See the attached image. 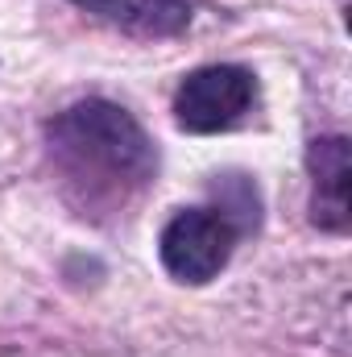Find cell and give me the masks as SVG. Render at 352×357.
I'll list each match as a JSON object with an SVG mask.
<instances>
[{"mask_svg":"<svg viewBox=\"0 0 352 357\" xmlns=\"http://www.w3.org/2000/svg\"><path fill=\"white\" fill-rule=\"evenodd\" d=\"M257 100V79L245 67L220 63V67H199L182 79L175 96V121L191 133H220L237 125Z\"/></svg>","mask_w":352,"mask_h":357,"instance_id":"3957f363","label":"cell"},{"mask_svg":"<svg viewBox=\"0 0 352 357\" xmlns=\"http://www.w3.org/2000/svg\"><path fill=\"white\" fill-rule=\"evenodd\" d=\"M311 167V220L319 229L344 233L349 229V137H319L307 154Z\"/></svg>","mask_w":352,"mask_h":357,"instance_id":"277c9868","label":"cell"},{"mask_svg":"<svg viewBox=\"0 0 352 357\" xmlns=\"http://www.w3.org/2000/svg\"><path fill=\"white\" fill-rule=\"evenodd\" d=\"M50 158L83 212H120L158 171L154 142L112 100L71 104L50 121Z\"/></svg>","mask_w":352,"mask_h":357,"instance_id":"6da1fadb","label":"cell"},{"mask_svg":"<svg viewBox=\"0 0 352 357\" xmlns=\"http://www.w3.org/2000/svg\"><path fill=\"white\" fill-rule=\"evenodd\" d=\"M75 4L133 38H175L191 21V0H75Z\"/></svg>","mask_w":352,"mask_h":357,"instance_id":"5b68a950","label":"cell"},{"mask_svg":"<svg viewBox=\"0 0 352 357\" xmlns=\"http://www.w3.org/2000/svg\"><path fill=\"white\" fill-rule=\"evenodd\" d=\"M241 229L220 208H186L162 229V266L178 282H207L228 266Z\"/></svg>","mask_w":352,"mask_h":357,"instance_id":"7a4b0ae2","label":"cell"}]
</instances>
